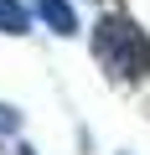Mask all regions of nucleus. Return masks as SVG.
<instances>
[{
  "label": "nucleus",
  "instance_id": "nucleus-1",
  "mask_svg": "<svg viewBox=\"0 0 150 155\" xmlns=\"http://www.w3.org/2000/svg\"><path fill=\"white\" fill-rule=\"evenodd\" d=\"M93 57H98V67L114 83H140V78H150V36L124 11H109V16L93 21Z\"/></svg>",
  "mask_w": 150,
  "mask_h": 155
},
{
  "label": "nucleus",
  "instance_id": "nucleus-2",
  "mask_svg": "<svg viewBox=\"0 0 150 155\" xmlns=\"http://www.w3.org/2000/svg\"><path fill=\"white\" fill-rule=\"evenodd\" d=\"M31 16L47 21V31H57V36H78V11L67 0H31Z\"/></svg>",
  "mask_w": 150,
  "mask_h": 155
},
{
  "label": "nucleus",
  "instance_id": "nucleus-5",
  "mask_svg": "<svg viewBox=\"0 0 150 155\" xmlns=\"http://www.w3.org/2000/svg\"><path fill=\"white\" fill-rule=\"evenodd\" d=\"M16 155H36V150H31V145H16Z\"/></svg>",
  "mask_w": 150,
  "mask_h": 155
},
{
  "label": "nucleus",
  "instance_id": "nucleus-4",
  "mask_svg": "<svg viewBox=\"0 0 150 155\" xmlns=\"http://www.w3.org/2000/svg\"><path fill=\"white\" fill-rule=\"evenodd\" d=\"M16 129H21V109H16V104H0V140L16 134Z\"/></svg>",
  "mask_w": 150,
  "mask_h": 155
},
{
  "label": "nucleus",
  "instance_id": "nucleus-3",
  "mask_svg": "<svg viewBox=\"0 0 150 155\" xmlns=\"http://www.w3.org/2000/svg\"><path fill=\"white\" fill-rule=\"evenodd\" d=\"M0 31H5V36H26V31H31V5L0 0Z\"/></svg>",
  "mask_w": 150,
  "mask_h": 155
}]
</instances>
